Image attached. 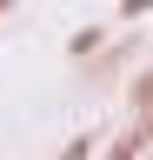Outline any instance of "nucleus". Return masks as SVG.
Returning a JSON list of instances; mask_svg holds the SVG:
<instances>
[{"label": "nucleus", "mask_w": 153, "mask_h": 160, "mask_svg": "<svg viewBox=\"0 0 153 160\" xmlns=\"http://www.w3.org/2000/svg\"><path fill=\"white\" fill-rule=\"evenodd\" d=\"M87 153H93V140H73V147H67L60 160H87Z\"/></svg>", "instance_id": "obj_1"}]
</instances>
